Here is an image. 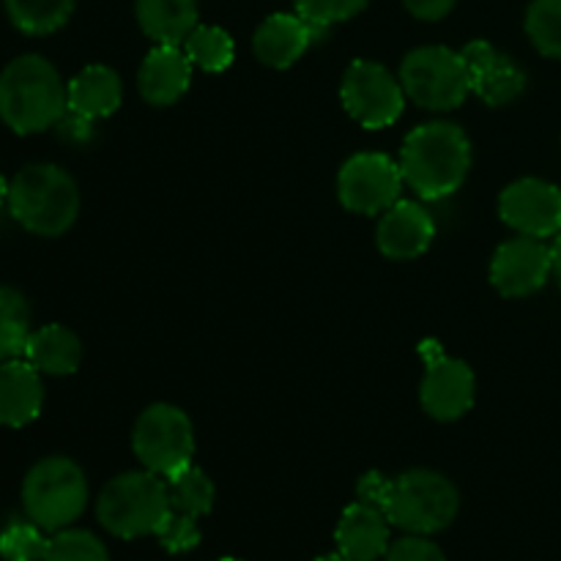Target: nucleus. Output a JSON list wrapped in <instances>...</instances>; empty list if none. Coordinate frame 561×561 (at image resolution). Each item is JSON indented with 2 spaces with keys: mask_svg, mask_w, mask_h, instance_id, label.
<instances>
[{
  "mask_svg": "<svg viewBox=\"0 0 561 561\" xmlns=\"http://www.w3.org/2000/svg\"><path fill=\"white\" fill-rule=\"evenodd\" d=\"M403 181L425 201H442L463 186L471 168V142L449 121L422 124L400 148Z\"/></svg>",
  "mask_w": 561,
  "mask_h": 561,
  "instance_id": "nucleus-1",
  "label": "nucleus"
},
{
  "mask_svg": "<svg viewBox=\"0 0 561 561\" xmlns=\"http://www.w3.org/2000/svg\"><path fill=\"white\" fill-rule=\"evenodd\" d=\"M66 110V82L42 55H20L0 71V121L16 135L53 129Z\"/></svg>",
  "mask_w": 561,
  "mask_h": 561,
  "instance_id": "nucleus-2",
  "label": "nucleus"
},
{
  "mask_svg": "<svg viewBox=\"0 0 561 561\" xmlns=\"http://www.w3.org/2000/svg\"><path fill=\"white\" fill-rule=\"evenodd\" d=\"M9 211L27 233L55 239L75 225L80 190L64 168L49 162L27 164L9 184Z\"/></svg>",
  "mask_w": 561,
  "mask_h": 561,
  "instance_id": "nucleus-3",
  "label": "nucleus"
},
{
  "mask_svg": "<svg viewBox=\"0 0 561 561\" xmlns=\"http://www.w3.org/2000/svg\"><path fill=\"white\" fill-rule=\"evenodd\" d=\"M170 510L168 482L148 469L115 477L96 504L102 526L121 540L153 535Z\"/></svg>",
  "mask_w": 561,
  "mask_h": 561,
  "instance_id": "nucleus-4",
  "label": "nucleus"
},
{
  "mask_svg": "<svg viewBox=\"0 0 561 561\" xmlns=\"http://www.w3.org/2000/svg\"><path fill=\"white\" fill-rule=\"evenodd\" d=\"M458 488L438 471L414 469L400 474L389 485L383 515L398 529L411 535H433L458 518Z\"/></svg>",
  "mask_w": 561,
  "mask_h": 561,
  "instance_id": "nucleus-5",
  "label": "nucleus"
},
{
  "mask_svg": "<svg viewBox=\"0 0 561 561\" xmlns=\"http://www.w3.org/2000/svg\"><path fill=\"white\" fill-rule=\"evenodd\" d=\"M88 502V482L80 466L64 455L44 458L22 482L27 518L44 531H60L75 524Z\"/></svg>",
  "mask_w": 561,
  "mask_h": 561,
  "instance_id": "nucleus-6",
  "label": "nucleus"
},
{
  "mask_svg": "<svg viewBox=\"0 0 561 561\" xmlns=\"http://www.w3.org/2000/svg\"><path fill=\"white\" fill-rule=\"evenodd\" d=\"M400 82L411 102L436 113L460 107L471 93L463 55L449 47H420L405 55L400 64Z\"/></svg>",
  "mask_w": 561,
  "mask_h": 561,
  "instance_id": "nucleus-7",
  "label": "nucleus"
},
{
  "mask_svg": "<svg viewBox=\"0 0 561 561\" xmlns=\"http://www.w3.org/2000/svg\"><path fill=\"white\" fill-rule=\"evenodd\" d=\"M131 449L148 471L168 480L190 466L195 455V431L190 416L170 403L151 405L137 420Z\"/></svg>",
  "mask_w": 561,
  "mask_h": 561,
  "instance_id": "nucleus-8",
  "label": "nucleus"
},
{
  "mask_svg": "<svg viewBox=\"0 0 561 561\" xmlns=\"http://www.w3.org/2000/svg\"><path fill=\"white\" fill-rule=\"evenodd\" d=\"M345 110L365 129H383L403 115L405 91L403 82L376 60H354L343 77Z\"/></svg>",
  "mask_w": 561,
  "mask_h": 561,
  "instance_id": "nucleus-9",
  "label": "nucleus"
},
{
  "mask_svg": "<svg viewBox=\"0 0 561 561\" xmlns=\"http://www.w3.org/2000/svg\"><path fill=\"white\" fill-rule=\"evenodd\" d=\"M403 170L387 153H356L337 175V195L348 211L383 214L400 201Z\"/></svg>",
  "mask_w": 561,
  "mask_h": 561,
  "instance_id": "nucleus-10",
  "label": "nucleus"
},
{
  "mask_svg": "<svg viewBox=\"0 0 561 561\" xmlns=\"http://www.w3.org/2000/svg\"><path fill=\"white\" fill-rule=\"evenodd\" d=\"M438 343L422 345V356L427 359L425 378H422V409L438 422L460 420L474 405V373L466 362L449 359L436 348Z\"/></svg>",
  "mask_w": 561,
  "mask_h": 561,
  "instance_id": "nucleus-11",
  "label": "nucleus"
},
{
  "mask_svg": "<svg viewBox=\"0 0 561 561\" xmlns=\"http://www.w3.org/2000/svg\"><path fill=\"white\" fill-rule=\"evenodd\" d=\"M553 277L551 247L546 239H518L504 241L491 261V283L507 299H524L537 294Z\"/></svg>",
  "mask_w": 561,
  "mask_h": 561,
  "instance_id": "nucleus-12",
  "label": "nucleus"
},
{
  "mask_svg": "<svg viewBox=\"0 0 561 561\" xmlns=\"http://www.w3.org/2000/svg\"><path fill=\"white\" fill-rule=\"evenodd\" d=\"M499 214L504 225L531 239H548L561 233V190L551 181H513L499 197Z\"/></svg>",
  "mask_w": 561,
  "mask_h": 561,
  "instance_id": "nucleus-13",
  "label": "nucleus"
},
{
  "mask_svg": "<svg viewBox=\"0 0 561 561\" xmlns=\"http://www.w3.org/2000/svg\"><path fill=\"white\" fill-rule=\"evenodd\" d=\"M460 55H463L466 71H469L471 93H477L485 104L502 107L524 93L526 75L491 42L477 38V42L466 44Z\"/></svg>",
  "mask_w": 561,
  "mask_h": 561,
  "instance_id": "nucleus-14",
  "label": "nucleus"
},
{
  "mask_svg": "<svg viewBox=\"0 0 561 561\" xmlns=\"http://www.w3.org/2000/svg\"><path fill=\"white\" fill-rule=\"evenodd\" d=\"M436 239V222L431 211L414 201H398L378 222V250L392 261H414L425 255Z\"/></svg>",
  "mask_w": 561,
  "mask_h": 561,
  "instance_id": "nucleus-15",
  "label": "nucleus"
},
{
  "mask_svg": "<svg viewBox=\"0 0 561 561\" xmlns=\"http://www.w3.org/2000/svg\"><path fill=\"white\" fill-rule=\"evenodd\" d=\"M323 33H327V27L310 25L299 14H272L255 31L252 49H255L261 64L272 66V69H288Z\"/></svg>",
  "mask_w": 561,
  "mask_h": 561,
  "instance_id": "nucleus-16",
  "label": "nucleus"
},
{
  "mask_svg": "<svg viewBox=\"0 0 561 561\" xmlns=\"http://www.w3.org/2000/svg\"><path fill=\"white\" fill-rule=\"evenodd\" d=\"M192 60L179 44H157L137 71V88L148 104H173L190 91Z\"/></svg>",
  "mask_w": 561,
  "mask_h": 561,
  "instance_id": "nucleus-17",
  "label": "nucleus"
},
{
  "mask_svg": "<svg viewBox=\"0 0 561 561\" xmlns=\"http://www.w3.org/2000/svg\"><path fill=\"white\" fill-rule=\"evenodd\" d=\"M42 373L27 359L0 362V425L25 427L42 414Z\"/></svg>",
  "mask_w": 561,
  "mask_h": 561,
  "instance_id": "nucleus-18",
  "label": "nucleus"
},
{
  "mask_svg": "<svg viewBox=\"0 0 561 561\" xmlns=\"http://www.w3.org/2000/svg\"><path fill=\"white\" fill-rule=\"evenodd\" d=\"M340 553L348 561H376L389 551V520L365 502L351 504L334 531Z\"/></svg>",
  "mask_w": 561,
  "mask_h": 561,
  "instance_id": "nucleus-19",
  "label": "nucleus"
},
{
  "mask_svg": "<svg viewBox=\"0 0 561 561\" xmlns=\"http://www.w3.org/2000/svg\"><path fill=\"white\" fill-rule=\"evenodd\" d=\"M66 96H69L71 113L88 121H99L121 107L124 88H121V77L110 66L93 64L66 82Z\"/></svg>",
  "mask_w": 561,
  "mask_h": 561,
  "instance_id": "nucleus-20",
  "label": "nucleus"
},
{
  "mask_svg": "<svg viewBox=\"0 0 561 561\" xmlns=\"http://www.w3.org/2000/svg\"><path fill=\"white\" fill-rule=\"evenodd\" d=\"M25 356L38 373L47 376H71L82 362V343L71 329L60 323H47V327L31 332L25 345Z\"/></svg>",
  "mask_w": 561,
  "mask_h": 561,
  "instance_id": "nucleus-21",
  "label": "nucleus"
},
{
  "mask_svg": "<svg viewBox=\"0 0 561 561\" xmlns=\"http://www.w3.org/2000/svg\"><path fill=\"white\" fill-rule=\"evenodd\" d=\"M137 22L157 44H184L197 27V0H137Z\"/></svg>",
  "mask_w": 561,
  "mask_h": 561,
  "instance_id": "nucleus-22",
  "label": "nucleus"
},
{
  "mask_svg": "<svg viewBox=\"0 0 561 561\" xmlns=\"http://www.w3.org/2000/svg\"><path fill=\"white\" fill-rule=\"evenodd\" d=\"M3 3L16 31L27 36H47L69 22L77 0H3Z\"/></svg>",
  "mask_w": 561,
  "mask_h": 561,
  "instance_id": "nucleus-23",
  "label": "nucleus"
},
{
  "mask_svg": "<svg viewBox=\"0 0 561 561\" xmlns=\"http://www.w3.org/2000/svg\"><path fill=\"white\" fill-rule=\"evenodd\" d=\"M31 337V305L16 288L0 285V362L20 359Z\"/></svg>",
  "mask_w": 561,
  "mask_h": 561,
  "instance_id": "nucleus-24",
  "label": "nucleus"
},
{
  "mask_svg": "<svg viewBox=\"0 0 561 561\" xmlns=\"http://www.w3.org/2000/svg\"><path fill=\"white\" fill-rule=\"evenodd\" d=\"M168 493L170 507L184 515H192V518L208 515L214 507V482L208 480L206 471L192 463L175 471L173 477H168Z\"/></svg>",
  "mask_w": 561,
  "mask_h": 561,
  "instance_id": "nucleus-25",
  "label": "nucleus"
},
{
  "mask_svg": "<svg viewBox=\"0 0 561 561\" xmlns=\"http://www.w3.org/2000/svg\"><path fill=\"white\" fill-rule=\"evenodd\" d=\"M184 53L192 60V66L208 71V75H217V71H225L233 64L236 49L228 31H222L217 25H197L186 36Z\"/></svg>",
  "mask_w": 561,
  "mask_h": 561,
  "instance_id": "nucleus-26",
  "label": "nucleus"
},
{
  "mask_svg": "<svg viewBox=\"0 0 561 561\" xmlns=\"http://www.w3.org/2000/svg\"><path fill=\"white\" fill-rule=\"evenodd\" d=\"M526 33L537 53L561 58V0H535L526 11Z\"/></svg>",
  "mask_w": 561,
  "mask_h": 561,
  "instance_id": "nucleus-27",
  "label": "nucleus"
},
{
  "mask_svg": "<svg viewBox=\"0 0 561 561\" xmlns=\"http://www.w3.org/2000/svg\"><path fill=\"white\" fill-rule=\"evenodd\" d=\"M44 561H110V557L104 542L91 531L60 529L49 540Z\"/></svg>",
  "mask_w": 561,
  "mask_h": 561,
  "instance_id": "nucleus-28",
  "label": "nucleus"
},
{
  "mask_svg": "<svg viewBox=\"0 0 561 561\" xmlns=\"http://www.w3.org/2000/svg\"><path fill=\"white\" fill-rule=\"evenodd\" d=\"M42 526L11 524L0 535V557L5 561H44L49 540L42 535Z\"/></svg>",
  "mask_w": 561,
  "mask_h": 561,
  "instance_id": "nucleus-29",
  "label": "nucleus"
},
{
  "mask_svg": "<svg viewBox=\"0 0 561 561\" xmlns=\"http://www.w3.org/2000/svg\"><path fill=\"white\" fill-rule=\"evenodd\" d=\"M159 540V546L168 553H186L192 548L201 546V529H197V518L192 515L179 513V510H170L168 518L159 524V529L153 531Z\"/></svg>",
  "mask_w": 561,
  "mask_h": 561,
  "instance_id": "nucleus-30",
  "label": "nucleus"
},
{
  "mask_svg": "<svg viewBox=\"0 0 561 561\" xmlns=\"http://www.w3.org/2000/svg\"><path fill=\"white\" fill-rule=\"evenodd\" d=\"M296 14L305 16L310 25L327 27L334 22L351 20V16L359 14L370 0H294Z\"/></svg>",
  "mask_w": 561,
  "mask_h": 561,
  "instance_id": "nucleus-31",
  "label": "nucleus"
},
{
  "mask_svg": "<svg viewBox=\"0 0 561 561\" xmlns=\"http://www.w3.org/2000/svg\"><path fill=\"white\" fill-rule=\"evenodd\" d=\"M387 561H447L444 559L442 548L436 542L425 540L422 535H411L403 537V540L392 542L387 551Z\"/></svg>",
  "mask_w": 561,
  "mask_h": 561,
  "instance_id": "nucleus-32",
  "label": "nucleus"
},
{
  "mask_svg": "<svg viewBox=\"0 0 561 561\" xmlns=\"http://www.w3.org/2000/svg\"><path fill=\"white\" fill-rule=\"evenodd\" d=\"M389 485H392V480H387V477L378 474V471H370V474L362 477L359 485H356V496H359V502L370 504V507L381 510L383 513V504H387V496H389Z\"/></svg>",
  "mask_w": 561,
  "mask_h": 561,
  "instance_id": "nucleus-33",
  "label": "nucleus"
},
{
  "mask_svg": "<svg viewBox=\"0 0 561 561\" xmlns=\"http://www.w3.org/2000/svg\"><path fill=\"white\" fill-rule=\"evenodd\" d=\"M403 3L414 16L433 22V20H444V16L455 9L458 0H403Z\"/></svg>",
  "mask_w": 561,
  "mask_h": 561,
  "instance_id": "nucleus-34",
  "label": "nucleus"
},
{
  "mask_svg": "<svg viewBox=\"0 0 561 561\" xmlns=\"http://www.w3.org/2000/svg\"><path fill=\"white\" fill-rule=\"evenodd\" d=\"M91 126H93V121L82 118V115L71 113V110H66L64 118L58 121L60 135H64L66 140H77V142H85L88 137H91Z\"/></svg>",
  "mask_w": 561,
  "mask_h": 561,
  "instance_id": "nucleus-35",
  "label": "nucleus"
},
{
  "mask_svg": "<svg viewBox=\"0 0 561 561\" xmlns=\"http://www.w3.org/2000/svg\"><path fill=\"white\" fill-rule=\"evenodd\" d=\"M551 257H553V279L561 288V233H557V241L551 247Z\"/></svg>",
  "mask_w": 561,
  "mask_h": 561,
  "instance_id": "nucleus-36",
  "label": "nucleus"
},
{
  "mask_svg": "<svg viewBox=\"0 0 561 561\" xmlns=\"http://www.w3.org/2000/svg\"><path fill=\"white\" fill-rule=\"evenodd\" d=\"M5 201H9V181H5L3 173H0V206H3Z\"/></svg>",
  "mask_w": 561,
  "mask_h": 561,
  "instance_id": "nucleus-37",
  "label": "nucleus"
},
{
  "mask_svg": "<svg viewBox=\"0 0 561 561\" xmlns=\"http://www.w3.org/2000/svg\"><path fill=\"white\" fill-rule=\"evenodd\" d=\"M316 561H348L343 557V553H327V557H321V559H316Z\"/></svg>",
  "mask_w": 561,
  "mask_h": 561,
  "instance_id": "nucleus-38",
  "label": "nucleus"
},
{
  "mask_svg": "<svg viewBox=\"0 0 561 561\" xmlns=\"http://www.w3.org/2000/svg\"><path fill=\"white\" fill-rule=\"evenodd\" d=\"M219 561H241V559H233V557H228V559H219Z\"/></svg>",
  "mask_w": 561,
  "mask_h": 561,
  "instance_id": "nucleus-39",
  "label": "nucleus"
}]
</instances>
